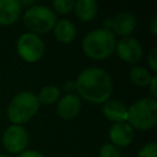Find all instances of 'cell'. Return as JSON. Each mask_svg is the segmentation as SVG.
<instances>
[{"label":"cell","mask_w":157,"mask_h":157,"mask_svg":"<svg viewBox=\"0 0 157 157\" xmlns=\"http://www.w3.org/2000/svg\"><path fill=\"white\" fill-rule=\"evenodd\" d=\"M128 120L131 128L148 130L157 123V102L155 98H141L128 109Z\"/></svg>","instance_id":"3957f363"},{"label":"cell","mask_w":157,"mask_h":157,"mask_svg":"<svg viewBox=\"0 0 157 157\" xmlns=\"http://www.w3.org/2000/svg\"><path fill=\"white\" fill-rule=\"evenodd\" d=\"M115 44L117 39L112 31L97 28L85 36L82 40V49L90 58L102 60L114 52Z\"/></svg>","instance_id":"7a4b0ae2"},{"label":"cell","mask_w":157,"mask_h":157,"mask_svg":"<svg viewBox=\"0 0 157 157\" xmlns=\"http://www.w3.org/2000/svg\"><path fill=\"white\" fill-rule=\"evenodd\" d=\"M157 156V144L150 142L141 147L136 157H156Z\"/></svg>","instance_id":"ffe728a7"},{"label":"cell","mask_w":157,"mask_h":157,"mask_svg":"<svg viewBox=\"0 0 157 157\" xmlns=\"http://www.w3.org/2000/svg\"><path fill=\"white\" fill-rule=\"evenodd\" d=\"M99 157H121L120 151L113 144H104L99 148Z\"/></svg>","instance_id":"d6986e66"},{"label":"cell","mask_w":157,"mask_h":157,"mask_svg":"<svg viewBox=\"0 0 157 157\" xmlns=\"http://www.w3.org/2000/svg\"><path fill=\"white\" fill-rule=\"evenodd\" d=\"M2 144L9 152L20 153L27 147L28 132L21 125H11L4 131Z\"/></svg>","instance_id":"52a82bcc"},{"label":"cell","mask_w":157,"mask_h":157,"mask_svg":"<svg viewBox=\"0 0 157 157\" xmlns=\"http://www.w3.org/2000/svg\"><path fill=\"white\" fill-rule=\"evenodd\" d=\"M23 22L32 33H47L54 28L56 16L53 10L44 5H33L25 11Z\"/></svg>","instance_id":"5b68a950"},{"label":"cell","mask_w":157,"mask_h":157,"mask_svg":"<svg viewBox=\"0 0 157 157\" xmlns=\"http://www.w3.org/2000/svg\"><path fill=\"white\" fill-rule=\"evenodd\" d=\"M103 114L107 119L115 123H121L128 120V108L120 101L110 99L107 101L103 105Z\"/></svg>","instance_id":"4fadbf2b"},{"label":"cell","mask_w":157,"mask_h":157,"mask_svg":"<svg viewBox=\"0 0 157 157\" xmlns=\"http://www.w3.org/2000/svg\"><path fill=\"white\" fill-rule=\"evenodd\" d=\"M80 108H81V101H80L78 96H76L74 93H67L63 98L59 99L56 112H58L59 117L69 120V119L75 118L78 114Z\"/></svg>","instance_id":"8fae6325"},{"label":"cell","mask_w":157,"mask_h":157,"mask_svg":"<svg viewBox=\"0 0 157 157\" xmlns=\"http://www.w3.org/2000/svg\"><path fill=\"white\" fill-rule=\"evenodd\" d=\"M117 53L123 61L136 63L142 56L141 44L132 37H124L115 44Z\"/></svg>","instance_id":"ba28073f"},{"label":"cell","mask_w":157,"mask_h":157,"mask_svg":"<svg viewBox=\"0 0 157 157\" xmlns=\"http://www.w3.org/2000/svg\"><path fill=\"white\" fill-rule=\"evenodd\" d=\"M156 80H157V76H152L151 80H150V82H148V85H150V87H151V92H152L153 98L157 96V91H156Z\"/></svg>","instance_id":"603a6c76"},{"label":"cell","mask_w":157,"mask_h":157,"mask_svg":"<svg viewBox=\"0 0 157 157\" xmlns=\"http://www.w3.org/2000/svg\"><path fill=\"white\" fill-rule=\"evenodd\" d=\"M148 64L152 69V71H157V48H153L151 53L148 54Z\"/></svg>","instance_id":"44dd1931"},{"label":"cell","mask_w":157,"mask_h":157,"mask_svg":"<svg viewBox=\"0 0 157 157\" xmlns=\"http://www.w3.org/2000/svg\"><path fill=\"white\" fill-rule=\"evenodd\" d=\"M74 10L81 21H91L97 15L98 6L94 0H77L74 4Z\"/></svg>","instance_id":"9a60e30c"},{"label":"cell","mask_w":157,"mask_h":157,"mask_svg":"<svg viewBox=\"0 0 157 157\" xmlns=\"http://www.w3.org/2000/svg\"><path fill=\"white\" fill-rule=\"evenodd\" d=\"M75 86L81 97L92 103L107 102L113 91L109 74L99 67L85 69L78 75Z\"/></svg>","instance_id":"6da1fadb"},{"label":"cell","mask_w":157,"mask_h":157,"mask_svg":"<svg viewBox=\"0 0 157 157\" xmlns=\"http://www.w3.org/2000/svg\"><path fill=\"white\" fill-rule=\"evenodd\" d=\"M74 4H75V1H72V0H54L53 1L54 9L60 13L70 12L74 9Z\"/></svg>","instance_id":"ac0fdd59"},{"label":"cell","mask_w":157,"mask_h":157,"mask_svg":"<svg viewBox=\"0 0 157 157\" xmlns=\"http://www.w3.org/2000/svg\"><path fill=\"white\" fill-rule=\"evenodd\" d=\"M39 109V101L37 96L32 92L23 91L17 93L7 107V117L15 123V125H20L22 123L28 121Z\"/></svg>","instance_id":"277c9868"},{"label":"cell","mask_w":157,"mask_h":157,"mask_svg":"<svg viewBox=\"0 0 157 157\" xmlns=\"http://www.w3.org/2000/svg\"><path fill=\"white\" fill-rule=\"evenodd\" d=\"M156 22H157V17L155 16L153 20H152V33L153 34H157V28H156Z\"/></svg>","instance_id":"cb8c5ba5"},{"label":"cell","mask_w":157,"mask_h":157,"mask_svg":"<svg viewBox=\"0 0 157 157\" xmlns=\"http://www.w3.org/2000/svg\"><path fill=\"white\" fill-rule=\"evenodd\" d=\"M17 157H44L40 152L38 151H33V150H28V151H23L21 152Z\"/></svg>","instance_id":"7402d4cb"},{"label":"cell","mask_w":157,"mask_h":157,"mask_svg":"<svg viewBox=\"0 0 157 157\" xmlns=\"http://www.w3.org/2000/svg\"><path fill=\"white\" fill-rule=\"evenodd\" d=\"M59 97H60V90H59V87L53 86V85H49V86L43 87L39 91L38 96H37L39 103H44V104H52Z\"/></svg>","instance_id":"2e32d148"},{"label":"cell","mask_w":157,"mask_h":157,"mask_svg":"<svg viewBox=\"0 0 157 157\" xmlns=\"http://www.w3.org/2000/svg\"><path fill=\"white\" fill-rule=\"evenodd\" d=\"M18 55L27 63L38 61L44 54V43L38 34L32 32L23 33L16 43Z\"/></svg>","instance_id":"8992f818"},{"label":"cell","mask_w":157,"mask_h":157,"mask_svg":"<svg viewBox=\"0 0 157 157\" xmlns=\"http://www.w3.org/2000/svg\"><path fill=\"white\" fill-rule=\"evenodd\" d=\"M0 157H9L7 155H0Z\"/></svg>","instance_id":"d4e9b609"},{"label":"cell","mask_w":157,"mask_h":157,"mask_svg":"<svg viewBox=\"0 0 157 157\" xmlns=\"http://www.w3.org/2000/svg\"><path fill=\"white\" fill-rule=\"evenodd\" d=\"M109 137L114 146L125 147L134 140V129L129 123H115L109 129Z\"/></svg>","instance_id":"30bf717a"},{"label":"cell","mask_w":157,"mask_h":157,"mask_svg":"<svg viewBox=\"0 0 157 157\" xmlns=\"http://www.w3.org/2000/svg\"><path fill=\"white\" fill-rule=\"evenodd\" d=\"M129 76H130V80L137 86H146L151 80V75L148 70L145 69L144 66H134L130 70Z\"/></svg>","instance_id":"e0dca14e"},{"label":"cell","mask_w":157,"mask_h":157,"mask_svg":"<svg viewBox=\"0 0 157 157\" xmlns=\"http://www.w3.org/2000/svg\"><path fill=\"white\" fill-rule=\"evenodd\" d=\"M105 29H113L119 36H128L136 27V18L130 12H119L114 17L105 21Z\"/></svg>","instance_id":"9c48e42d"},{"label":"cell","mask_w":157,"mask_h":157,"mask_svg":"<svg viewBox=\"0 0 157 157\" xmlns=\"http://www.w3.org/2000/svg\"><path fill=\"white\" fill-rule=\"evenodd\" d=\"M21 9L18 0H0V25L13 23L20 17Z\"/></svg>","instance_id":"7c38bea8"},{"label":"cell","mask_w":157,"mask_h":157,"mask_svg":"<svg viewBox=\"0 0 157 157\" xmlns=\"http://www.w3.org/2000/svg\"><path fill=\"white\" fill-rule=\"evenodd\" d=\"M54 34L59 42L70 43L76 36V27L71 21L66 18H61L56 21L54 26Z\"/></svg>","instance_id":"5bb4252c"}]
</instances>
